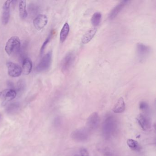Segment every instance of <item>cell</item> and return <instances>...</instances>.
<instances>
[{
	"label": "cell",
	"mask_w": 156,
	"mask_h": 156,
	"mask_svg": "<svg viewBox=\"0 0 156 156\" xmlns=\"http://www.w3.org/2000/svg\"><path fill=\"white\" fill-rule=\"evenodd\" d=\"M20 46L21 42L18 36H12L6 43L5 47V52L7 54L11 55L19 52Z\"/></svg>",
	"instance_id": "obj_1"
},
{
	"label": "cell",
	"mask_w": 156,
	"mask_h": 156,
	"mask_svg": "<svg viewBox=\"0 0 156 156\" xmlns=\"http://www.w3.org/2000/svg\"><path fill=\"white\" fill-rule=\"evenodd\" d=\"M52 52H49L42 58L40 62L36 66L37 72H44L50 68L52 64Z\"/></svg>",
	"instance_id": "obj_2"
},
{
	"label": "cell",
	"mask_w": 156,
	"mask_h": 156,
	"mask_svg": "<svg viewBox=\"0 0 156 156\" xmlns=\"http://www.w3.org/2000/svg\"><path fill=\"white\" fill-rule=\"evenodd\" d=\"M74 61V56L72 52H69L65 56L61 62V70L63 73L68 72Z\"/></svg>",
	"instance_id": "obj_3"
},
{
	"label": "cell",
	"mask_w": 156,
	"mask_h": 156,
	"mask_svg": "<svg viewBox=\"0 0 156 156\" xmlns=\"http://www.w3.org/2000/svg\"><path fill=\"white\" fill-rule=\"evenodd\" d=\"M7 66L8 70V74L10 77L17 78L19 77L22 73V69L19 65L13 62H7Z\"/></svg>",
	"instance_id": "obj_4"
},
{
	"label": "cell",
	"mask_w": 156,
	"mask_h": 156,
	"mask_svg": "<svg viewBox=\"0 0 156 156\" xmlns=\"http://www.w3.org/2000/svg\"><path fill=\"white\" fill-rule=\"evenodd\" d=\"M48 22V19L46 15L41 14L37 16L33 21L34 27L40 31L46 27Z\"/></svg>",
	"instance_id": "obj_5"
},
{
	"label": "cell",
	"mask_w": 156,
	"mask_h": 156,
	"mask_svg": "<svg viewBox=\"0 0 156 156\" xmlns=\"http://www.w3.org/2000/svg\"><path fill=\"white\" fill-rule=\"evenodd\" d=\"M13 2V1L7 0L5 1L2 6V22L3 25L7 24L10 19V5Z\"/></svg>",
	"instance_id": "obj_6"
},
{
	"label": "cell",
	"mask_w": 156,
	"mask_h": 156,
	"mask_svg": "<svg viewBox=\"0 0 156 156\" xmlns=\"http://www.w3.org/2000/svg\"><path fill=\"white\" fill-rule=\"evenodd\" d=\"M137 52L138 58L141 61H143L149 54L150 48L144 44L139 43L137 45Z\"/></svg>",
	"instance_id": "obj_7"
},
{
	"label": "cell",
	"mask_w": 156,
	"mask_h": 156,
	"mask_svg": "<svg viewBox=\"0 0 156 156\" xmlns=\"http://www.w3.org/2000/svg\"><path fill=\"white\" fill-rule=\"evenodd\" d=\"M88 137V132L85 128H80L74 131L72 133V137L73 139L77 141H84L86 140Z\"/></svg>",
	"instance_id": "obj_8"
},
{
	"label": "cell",
	"mask_w": 156,
	"mask_h": 156,
	"mask_svg": "<svg viewBox=\"0 0 156 156\" xmlns=\"http://www.w3.org/2000/svg\"><path fill=\"white\" fill-rule=\"evenodd\" d=\"M136 119L139 125L144 131H146L150 128L151 126L150 121L144 114L142 113L138 114Z\"/></svg>",
	"instance_id": "obj_9"
},
{
	"label": "cell",
	"mask_w": 156,
	"mask_h": 156,
	"mask_svg": "<svg viewBox=\"0 0 156 156\" xmlns=\"http://www.w3.org/2000/svg\"><path fill=\"white\" fill-rule=\"evenodd\" d=\"M100 122V118L97 112L93 113L89 116L87 119V124L90 129H96L99 125Z\"/></svg>",
	"instance_id": "obj_10"
},
{
	"label": "cell",
	"mask_w": 156,
	"mask_h": 156,
	"mask_svg": "<svg viewBox=\"0 0 156 156\" xmlns=\"http://www.w3.org/2000/svg\"><path fill=\"white\" fill-rule=\"evenodd\" d=\"M1 96L3 99V103L5 104L14 99L17 96V93L13 89H5L1 92Z\"/></svg>",
	"instance_id": "obj_11"
},
{
	"label": "cell",
	"mask_w": 156,
	"mask_h": 156,
	"mask_svg": "<svg viewBox=\"0 0 156 156\" xmlns=\"http://www.w3.org/2000/svg\"><path fill=\"white\" fill-rule=\"evenodd\" d=\"M129 2L128 1H124L120 2L118 4L116 7L113 8V9L111 11L109 16L110 19L113 20L115 19L118 15L119 13L122 11V9L124 8L125 6Z\"/></svg>",
	"instance_id": "obj_12"
},
{
	"label": "cell",
	"mask_w": 156,
	"mask_h": 156,
	"mask_svg": "<svg viewBox=\"0 0 156 156\" xmlns=\"http://www.w3.org/2000/svg\"><path fill=\"white\" fill-rule=\"evenodd\" d=\"M97 28L96 27L92 28L87 30L81 39V43L83 44H86L89 43L95 36L97 33Z\"/></svg>",
	"instance_id": "obj_13"
},
{
	"label": "cell",
	"mask_w": 156,
	"mask_h": 156,
	"mask_svg": "<svg viewBox=\"0 0 156 156\" xmlns=\"http://www.w3.org/2000/svg\"><path fill=\"white\" fill-rule=\"evenodd\" d=\"M125 109V103L124 99L122 97H120L117 102L114 105L113 108V111L115 113H122L124 112Z\"/></svg>",
	"instance_id": "obj_14"
},
{
	"label": "cell",
	"mask_w": 156,
	"mask_h": 156,
	"mask_svg": "<svg viewBox=\"0 0 156 156\" xmlns=\"http://www.w3.org/2000/svg\"><path fill=\"white\" fill-rule=\"evenodd\" d=\"M33 68V63L30 58H27L23 60L22 65V72L24 75L29 74Z\"/></svg>",
	"instance_id": "obj_15"
},
{
	"label": "cell",
	"mask_w": 156,
	"mask_h": 156,
	"mask_svg": "<svg viewBox=\"0 0 156 156\" xmlns=\"http://www.w3.org/2000/svg\"><path fill=\"white\" fill-rule=\"evenodd\" d=\"M19 12L20 17L24 19L27 17L28 13L26 10V2L25 1H20L19 4Z\"/></svg>",
	"instance_id": "obj_16"
},
{
	"label": "cell",
	"mask_w": 156,
	"mask_h": 156,
	"mask_svg": "<svg viewBox=\"0 0 156 156\" xmlns=\"http://www.w3.org/2000/svg\"><path fill=\"white\" fill-rule=\"evenodd\" d=\"M69 31H70L69 25L67 22H66L61 29L60 35V40L61 43H63L66 40L69 34Z\"/></svg>",
	"instance_id": "obj_17"
},
{
	"label": "cell",
	"mask_w": 156,
	"mask_h": 156,
	"mask_svg": "<svg viewBox=\"0 0 156 156\" xmlns=\"http://www.w3.org/2000/svg\"><path fill=\"white\" fill-rule=\"evenodd\" d=\"M127 144L131 149L134 151H139L141 149V147L137 141L131 139L127 140Z\"/></svg>",
	"instance_id": "obj_18"
},
{
	"label": "cell",
	"mask_w": 156,
	"mask_h": 156,
	"mask_svg": "<svg viewBox=\"0 0 156 156\" xmlns=\"http://www.w3.org/2000/svg\"><path fill=\"white\" fill-rule=\"evenodd\" d=\"M102 19V14L99 12L94 13L91 19V22L93 25L95 27L99 25Z\"/></svg>",
	"instance_id": "obj_19"
},
{
	"label": "cell",
	"mask_w": 156,
	"mask_h": 156,
	"mask_svg": "<svg viewBox=\"0 0 156 156\" xmlns=\"http://www.w3.org/2000/svg\"><path fill=\"white\" fill-rule=\"evenodd\" d=\"M52 34L49 35L48 37H47L46 40L45 41V42L43 43V45H42V46L41 47L40 51V54H43L44 53V51H45V49H46V47L47 45L48 44L49 42H50V40H51V37H52Z\"/></svg>",
	"instance_id": "obj_20"
},
{
	"label": "cell",
	"mask_w": 156,
	"mask_h": 156,
	"mask_svg": "<svg viewBox=\"0 0 156 156\" xmlns=\"http://www.w3.org/2000/svg\"><path fill=\"white\" fill-rule=\"evenodd\" d=\"M139 108L140 109L142 110H146L149 108V105L146 102L143 101L140 104Z\"/></svg>",
	"instance_id": "obj_21"
},
{
	"label": "cell",
	"mask_w": 156,
	"mask_h": 156,
	"mask_svg": "<svg viewBox=\"0 0 156 156\" xmlns=\"http://www.w3.org/2000/svg\"><path fill=\"white\" fill-rule=\"evenodd\" d=\"M81 156H89V153L86 149L81 148L80 150Z\"/></svg>",
	"instance_id": "obj_22"
},
{
	"label": "cell",
	"mask_w": 156,
	"mask_h": 156,
	"mask_svg": "<svg viewBox=\"0 0 156 156\" xmlns=\"http://www.w3.org/2000/svg\"><path fill=\"white\" fill-rule=\"evenodd\" d=\"M74 156H81L80 155H78V154H76V155H74Z\"/></svg>",
	"instance_id": "obj_23"
},
{
	"label": "cell",
	"mask_w": 156,
	"mask_h": 156,
	"mask_svg": "<svg viewBox=\"0 0 156 156\" xmlns=\"http://www.w3.org/2000/svg\"><path fill=\"white\" fill-rule=\"evenodd\" d=\"M1 115L0 114V120H1Z\"/></svg>",
	"instance_id": "obj_24"
},
{
	"label": "cell",
	"mask_w": 156,
	"mask_h": 156,
	"mask_svg": "<svg viewBox=\"0 0 156 156\" xmlns=\"http://www.w3.org/2000/svg\"><path fill=\"white\" fill-rule=\"evenodd\" d=\"M1 96V92H0V96Z\"/></svg>",
	"instance_id": "obj_25"
}]
</instances>
